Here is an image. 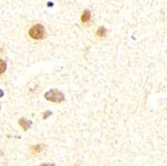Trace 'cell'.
<instances>
[{
  "mask_svg": "<svg viewBox=\"0 0 167 166\" xmlns=\"http://www.w3.org/2000/svg\"><path fill=\"white\" fill-rule=\"evenodd\" d=\"M31 121H29V120H26L24 118H22V119H20L19 120V125L21 126V127L23 128L24 130H27V129H29L30 127H31Z\"/></svg>",
  "mask_w": 167,
  "mask_h": 166,
  "instance_id": "3957f363",
  "label": "cell"
},
{
  "mask_svg": "<svg viewBox=\"0 0 167 166\" xmlns=\"http://www.w3.org/2000/svg\"><path fill=\"white\" fill-rule=\"evenodd\" d=\"M2 96H3V91L0 89V97H2Z\"/></svg>",
  "mask_w": 167,
  "mask_h": 166,
  "instance_id": "30bf717a",
  "label": "cell"
},
{
  "mask_svg": "<svg viewBox=\"0 0 167 166\" xmlns=\"http://www.w3.org/2000/svg\"><path fill=\"white\" fill-rule=\"evenodd\" d=\"M6 70V62L3 60H0V74L4 73Z\"/></svg>",
  "mask_w": 167,
  "mask_h": 166,
  "instance_id": "52a82bcc",
  "label": "cell"
},
{
  "mask_svg": "<svg viewBox=\"0 0 167 166\" xmlns=\"http://www.w3.org/2000/svg\"><path fill=\"white\" fill-rule=\"evenodd\" d=\"M39 166H54L53 164H42V165H39Z\"/></svg>",
  "mask_w": 167,
  "mask_h": 166,
  "instance_id": "9c48e42d",
  "label": "cell"
},
{
  "mask_svg": "<svg viewBox=\"0 0 167 166\" xmlns=\"http://www.w3.org/2000/svg\"><path fill=\"white\" fill-rule=\"evenodd\" d=\"M45 98L51 102L60 103L64 100V94L60 91L56 90V89H51V90L47 91L45 93Z\"/></svg>",
  "mask_w": 167,
  "mask_h": 166,
  "instance_id": "6da1fadb",
  "label": "cell"
},
{
  "mask_svg": "<svg viewBox=\"0 0 167 166\" xmlns=\"http://www.w3.org/2000/svg\"><path fill=\"white\" fill-rule=\"evenodd\" d=\"M96 35L98 37H104L106 35V29L104 27H100L96 32Z\"/></svg>",
  "mask_w": 167,
  "mask_h": 166,
  "instance_id": "8992f818",
  "label": "cell"
},
{
  "mask_svg": "<svg viewBox=\"0 0 167 166\" xmlns=\"http://www.w3.org/2000/svg\"><path fill=\"white\" fill-rule=\"evenodd\" d=\"M51 114H52V112H50V111H46V112H45V114L43 115V119H46L47 117L50 116Z\"/></svg>",
  "mask_w": 167,
  "mask_h": 166,
  "instance_id": "ba28073f",
  "label": "cell"
},
{
  "mask_svg": "<svg viewBox=\"0 0 167 166\" xmlns=\"http://www.w3.org/2000/svg\"><path fill=\"white\" fill-rule=\"evenodd\" d=\"M91 18V14H90V11L89 10H85V11L83 12V14H82L81 16V21L83 23H88L89 22Z\"/></svg>",
  "mask_w": 167,
  "mask_h": 166,
  "instance_id": "277c9868",
  "label": "cell"
},
{
  "mask_svg": "<svg viewBox=\"0 0 167 166\" xmlns=\"http://www.w3.org/2000/svg\"><path fill=\"white\" fill-rule=\"evenodd\" d=\"M43 148H44V146L41 145V144H38V145L32 146L31 151H32V153H40V152L43 150Z\"/></svg>",
  "mask_w": 167,
  "mask_h": 166,
  "instance_id": "5b68a950",
  "label": "cell"
},
{
  "mask_svg": "<svg viewBox=\"0 0 167 166\" xmlns=\"http://www.w3.org/2000/svg\"><path fill=\"white\" fill-rule=\"evenodd\" d=\"M44 33L45 29L41 24H36L29 30V36L32 39H42L44 37Z\"/></svg>",
  "mask_w": 167,
  "mask_h": 166,
  "instance_id": "7a4b0ae2",
  "label": "cell"
}]
</instances>
